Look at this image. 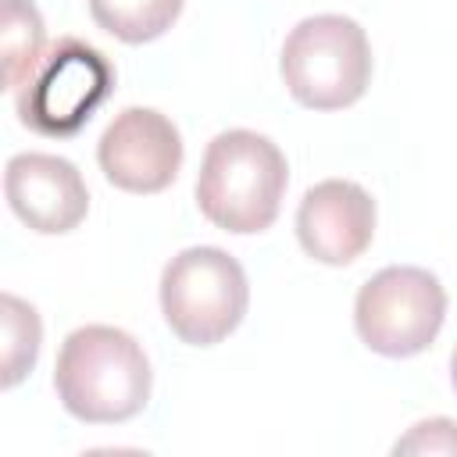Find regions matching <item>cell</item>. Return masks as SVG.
I'll return each instance as SVG.
<instances>
[{
  "label": "cell",
  "instance_id": "8",
  "mask_svg": "<svg viewBox=\"0 0 457 457\" xmlns=\"http://www.w3.org/2000/svg\"><path fill=\"white\" fill-rule=\"evenodd\" d=\"M375 236V200L350 179L311 186L296 207V239L307 257L343 268L357 261Z\"/></svg>",
  "mask_w": 457,
  "mask_h": 457
},
{
  "label": "cell",
  "instance_id": "11",
  "mask_svg": "<svg viewBox=\"0 0 457 457\" xmlns=\"http://www.w3.org/2000/svg\"><path fill=\"white\" fill-rule=\"evenodd\" d=\"M186 0H89L93 21L121 43H150L182 14Z\"/></svg>",
  "mask_w": 457,
  "mask_h": 457
},
{
  "label": "cell",
  "instance_id": "4",
  "mask_svg": "<svg viewBox=\"0 0 457 457\" xmlns=\"http://www.w3.org/2000/svg\"><path fill=\"white\" fill-rule=\"evenodd\" d=\"M246 303V271L221 246H189L161 271V314L189 346H214L232 336Z\"/></svg>",
  "mask_w": 457,
  "mask_h": 457
},
{
  "label": "cell",
  "instance_id": "9",
  "mask_svg": "<svg viewBox=\"0 0 457 457\" xmlns=\"http://www.w3.org/2000/svg\"><path fill=\"white\" fill-rule=\"evenodd\" d=\"M4 193L11 211L39 236H64L89 211L79 168L57 154H14L4 171Z\"/></svg>",
  "mask_w": 457,
  "mask_h": 457
},
{
  "label": "cell",
  "instance_id": "10",
  "mask_svg": "<svg viewBox=\"0 0 457 457\" xmlns=\"http://www.w3.org/2000/svg\"><path fill=\"white\" fill-rule=\"evenodd\" d=\"M46 54V29L32 0H4L0 7V64L4 89H21Z\"/></svg>",
  "mask_w": 457,
  "mask_h": 457
},
{
  "label": "cell",
  "instance_id": "7",
  "mask_svg": "<svg viewBox=\"0 0 457 457\" xmlns=\"http://www.w3.org/2000/svg\"><path fill=\"white\" fill-rule=\"evenodd\" d=\"M100 171L125 193H161L182 168V136L154 107H125L96 143Z\"/></svg>",
  "mask_w": 457,
  "mask_h": 457
},
{
  "label": "cell",
  "instance_id": "12",
  "mask_svg": "<svg viewBox=\"0 0 457 457\" xmlns=\"http://www.w3.org/2000/svg\"><path fill=\"white\" fill-rule=\"evenodd\" d=\"M0 311H4V389H11L36 368L43 325L36 307L18 300L14 293L0 296Z\"/></svg>",
  "mask_w": 457,
  "mask_h": 457
},
{
  "label": "cell",
  "instance_id": "5",
  "mask_svg": "<svg viewBox=\"0 0 457 457\" xmlns=\"http://www.w3.org/2000/svg\"><path fill=\"white\" fill-rule=\"evenodd\" d=\"M446 318V289L425 268L393 264L375 271L353 303V325L368 350L414 357L428 350Z\"/></svg>",
  "mask_w": 457,
  "mask_h": 457
},
{
  "label": "cell",
  "instance_id": "14",
  "mask_svg": "<svg viewBox=\"0 0 457 457\" xmlns=\"http://www.w3.org/2000/svg\"><path fill=\"white\" fill-rule=\"evenodd\" d=\"M450 382H453V393H457V346L450 353Z\"/></svg>",
  "mask_w": 457,
  "mask_h": 457
},
{
  "label": "cell",
  "instance_id": "2",
  "mask_svg": "<svg viewBox=\"0 0 457 457\" xmlns=\"http://www.w3.org/2000/svg\"><path fill=\"white\" fill-rule=\"evenodd\" d=\"M289 168L286 154L261 132L228 129L218 132L200 161L196 207L225 232L253 236L271 228L286 196Z\"/></svg>",
  "mask_w": 457,
  "mask_h": 457
},
{
  "label": "cell",
  "instance_id": "6",
  "mask_svg": "<svg viewBox=\"0 0 457 457\" xmlns=\"http://www.w3.org/2000/svg\"><path fill=\"white\" fill-rule=\"evenodd\" d=\"M111 89V61L96 46L75 36H61L46 46L32 79L18 89V118L39 136L64 139L93 118V111L107 100Z\"/></svg>",
  "mask_w": 457,
  "mask_h": 457
},
{
  "label": "cell",
  "instance_id": "3",
  "mask_svg": "<svg viewBox=\"0 0 457 457\" xmlns=\"http://www.w3.org/2000/svg\"><path fill=\"white\" fill-rule=\"evenodd\" d=\"M282 82L311 111H339L364 96L371 82V46L346 14L303 18L282 43Z\"/></svg>",
  "mask_w": 457,
  "mask_h": 457
},
{
  "label": "cell",
  "instance_id": "13",
  "mask_svg": "<svg viewBox=\"0 0 457 457\" xmlns=\"http://www.w3.org/2000/svg\"><path fill=\"white\" fill-rule=\"evenodd\" d=\"M393 453H457V421L450 418H425L407 436L393 443Z\"/></svg>",
  "mask_w": 457,
  "mask_h": 457
},
{
  "label": "cell",
  "instance_id": "1",
  "mask_svg": "<svg viewBox=\"0 0 457 457\" xmlns=\"http://www.w3.org/2000/svg\"><path fill=\"white\" fill-rule=\"evenodd\" d=\"M150 361L143 346L114 325L75 328L54 364V389L64 411L86 425H118L150 400Z\"/></svg>",
  "mask_w": 457,
  "mask_h": 457
}]
</instances>
